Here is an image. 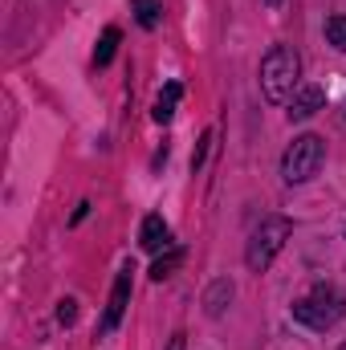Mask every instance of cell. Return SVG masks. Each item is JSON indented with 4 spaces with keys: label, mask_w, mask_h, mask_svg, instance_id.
<instances>
[{
    "label": "cell",
    "mask_w": 346,
    "mask_h": 350,
    "mask_svg": "<svg viewBox=\"0 0 346 350\" xmlns=\"http://www.w3.org/2000/svg\"><path fill=\"white\" fill-rule=\"evenodd\" d=\"M297 74H302V57L289 45H273L261 62V90L269 102H289L297 90Z\"/></svg>",
    "instance_id": "6da1fadb"
},
{
    "label": "cell",
    "mask_w": 346,
    "mask_h": 350,
    "mask_svg": "<svg viewBox=\"0 0 346 350\" xmlns=\"http://www.w3.org/2000/svg\"><path fill=\"white\" fill-rule=\"evenodd\" d=\"M326 41H330L334 49H343V53H346V16H343V12L326 21Z\"/></svg>",
    "instance_id": "4fadbf2b"
},
{
    "label": "cell",
    "mask_w": 346,
    "mask_h": 350,
    "mask_svg": "<svg viewBox=\"0 0 346 350\" xmlns=\"http://www.w3.org/2000/svg\"><path fill=\"white\" fill-rule=\"evenodd\" d=\"M118 37H122V33H118L114 25H110V29L102 33V41H98V49H94V62H98V66H106V62L114 57V49H118Z\"/></svg>",
    "instance_id": "7c38bea8"
},
{
    "label": "cell",
    "mask_w": 346,
    "mask_h": 350,
    "mask_svg": "<svg viewBox=\"0 0 346 350\" xmlns=\"http://www.w3.org/2000/svg\"><path fill=\"white\" fill-rule=\"evenodd\" d=\"M179 98H183V86H179V82H168V86H163V94L155 98V110H151V114H155V122H163V126L172 122Z\"/></svg>",
    "instance_id": "9c48e42d"
},
{
    "label": "cell",
    "mask_w": 346,
    "mask_h": 350,
    "mask_svg": "<svg viewBox=\"0 0 346 350\" xmlns=\"http://www.w3.org/2000/svg\"><path fill=\"white\" fill-rule=\"evenodd\" d=\"M322 163H326V143L318 135H297L281 155V175L285 183H306L322 172Z\"/></svg>",
    "instance_id": "277c9868"
},
{
    "label": "cell",
    "mask_w": 346,
    "mask_h": 350,
    "mask_svg": "<svg viewBox=\"0 0 346 350\" xmlns=\"http://www.w3.org/2000/svg\"><path fill=\"white\" fill-rule=\"evenodd\" d=\"M322 106H326V90L322 86H297L293 98H289V118H293V122H306V118H314Z\"/></svg>",
    "instance_id": "8992f818"
},
{
    "label": "cell",
    "mask_w": 346,
    "mask_h": 350,
    "mask_svg": "<svg viewBox=\"0 0 346 350\" xmlns=\"http://www.w3.org/2000/svg\"><path fill=\"white\" fill-rule=\"evenodd\" d=\"M265 4H269V8H277V4H281V0H265Z\"/></svg>",
    "instance_id": "2e32d148"
},
{
    "label": "cell",
    "mask_w": 346,
    "mask_h": 350,
    "mask_svg": "<svg viewBox=\"0 0 346 350\" xmlns=\"http://www.w3.org/2000/svg\"><path fill=\"white\" fill-rule=\"evenodd\" d=\"M74 318H78V301H74V297H62V301H57V322H62V326H74Z\"/></svg>",
    "instance_id": "5bb4252c"
},
{
    "label": "cell",
    "mask_w": 346,
    "mask_h": 350,
    "mask_svg": "<svg viewBox=\"0 0 346 350\" xmlns=\"http://www.w3.org/2000/svg\"><path fill=\"white\" fill-rule=\"evenodd\" d=\"M168 350H187V334H172V342H168Z\"/></svg>",
    "instance_id": "9a60e30c"
},
{
    "label": "cell",
    "mask_w": 346,
    "mask_h": 350,
    "mask_svg": "<svg viewBox=\"0 0 346 350\" xmlns=\"http://www.w3.org/2000/svg\"><path fill=\"white\" fill-rule=\"evenodd\" d=\"M293 237V220H285V216H265L257 228H253V237H249V249H245V265L253 269V273H265L273 257L285 249V241Z\"/></svg>",
    "instance_id": "3957f363"
},
{
    "label": "cell",
    "mask_w": 346,
    "mask_h": 350,
    "mask_svg": "<svg viewBox=\"0 0 346 350\" xmlns=\"http://www.w3.org/2000/svg\"><path fill=\"white\" fill-rule=\"evenodd\" d=\"M127 306H131V269H122V273L114 277V289H110V301H106V318H102V330H114V326L122 322Z\"/></svg>",
    "instance_id": "5b68a950"
},
{
    "label": "cell",
    "mask_w": 346,
    "mask_h": 350,
    "mask_svg": "<svg viewBox=\"0 0 346 350\" xmlns=\"http://www.w3.org/2000/svg\"><path fill=\"white\" fill-rule=\"evenodd\" d=\"M168 241H172L168 220H163V216H147V220H143V228H139V245H143L147 253H163V249H168Z\"/></svg>",
    "instance_id": "52a82bcc"
},
{
    "label": "cell",
    "mask_w": 346,
    "mask_h": 350,
    "mask_svg": "<svg viewBox=\"0 0 346 350\" xmlns=\"http://www.w3.org/2000/svg\"><path fill=\"white\" fill-rule=\"evenodd\" d=\"M232 293H237V289H232V281H228V277L212 281V289L204 293V310H208V318H220V314H224V306L232 301Z\"/></svg>",
    "instance_id": "ba28073f"
},
{
    "label": "cell",
    "mask_w": 346,
    "mask_h": 350,
    "mask_svg": "<svg viewBox=\"0 0 346 350\" xmlns=\"http://www.w3.org/2000/svg\"><path fill=\"white\" fill-rule=\"evenodd\" d=\"M179 265H183V249H168L163 257H155V265H151V281H168Z\"/></svg>",
    "instance_id": "8fae6325"
},
{
    "label": "cell",
    "mask_w": 346,
    "mask_h": 350,
    "mask_svg": "<svg viewBox=\"0 0 346 350\" xmlns=\"http://www.w3.org/2000/svg\"><path fill=\"white\" fill-rule=\"evenodd\" d=\"M131 8H135V21H139L143 29H155L159 16H163V4H159V0H131Z\"/></svg>",
    "instance_id": "30bf717a"
},
{
    "label": "cell",
    "mask_w": 346,
    "mask_h": 350,
    "mask_svg": "<svg viewBox=\"0 0 346 350\" xmlns=\"http://www.w3.org/2000/svg\"><path fill=\"white\" fill-rule=\"evenodd\" d=\"M343 314H346V297L326 281H318L302 301H293V318L302 326H310V330H330Z\"/></svg>",
    "instance_id": "7a4b0ae2"
},
{
    "label": "cell",
    "mask_w": 346,
    "mask_h": 350,
    "mask_svg": "<svg viewBox=\"0 0 346 350\" xmlns=\"http://www.w3.org/2000/svg\"><path fill=\"white\" fill-rule=\"evenodd\" d=\"M338 350H346V342H343V347H338Z\"/></svg>",
    "instance_id": "e0dca14e"
}]
</instances>
